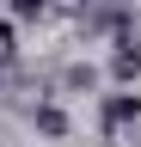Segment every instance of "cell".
Segmentation results:
<instances>
[{"label":"cell","instance_id":"6da1fadb","mask_svg":"<svg viewBox=\"0 0 141 147\" xmlns=\"http://www.w3.org/2000/svg\"><path fill=\"white\" fill-rule=\"evenodd\" d=\"M111 80H141V43H135V31H117V49H111Z\"/></svg>","mask_w":141,"mask_h":147},{"label":"cell","instance_id":"7a4b0ae2","mask_svg":"<svg viewBox=\"0 0 141 147\" xmlns=\"http://www.w3.org/2000/svg\"><path fill=\"white\" fill-rule=\"evenodd\" d=\"M141 117V92H111L104 98V135H117L123 123H135Z\"/></svg>","mask_w":141,"mask_h":147},{"label":"cell","instance_id":"3957f363","mask_svg":"<svg viewBox=\"0 0 141 147\" xmlns=\"http://www.w3.org/2000/svg\"><path fill=\"white\" fill-rule=\"evenodd\" d=\"M31 123H37V135H49V141L67 135V110H61V104H37V110H31Z\"/></svg>","mask_w":141,"mask_h":147},{"label":"cell","instance_id":"277c9868","mask_svg":"<svg viewBox=\"0 0 141 147\" xmlns=\"http://www.w3.org/2000/svg\"><path fill=\"white\" fill-rule=\"evenodd\" d=\"M49 0H12V18H43Z\"/></svg>","mask_w":141,"mask_h":147},{"label":"cell","instance_id":"5b68a950","mask_svg":"<svg viewBox=\"0 0 141 147\" xmlns=\"http://www.w3.org/2000/svg\"><path fill=\"white\" fill-rule=\"evenodd\" d=\"M6 55H12V25L0 18V61H6Z\"/></svg>","mask_w":141,"mask_h":147}]
</instances>
